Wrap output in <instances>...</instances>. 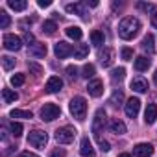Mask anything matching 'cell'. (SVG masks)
<instances>
[{
    "label": "cell",
    "instance_id": "obj_17",
    "mask_svg": "<svg viewBox=\"0 0 157 157\" xmlns=\"http://www.w3.org/2000/svg\"><path fill=\"white\" fill-rule=\"evenodd\" d=\"M150 65H151V61H150L146 56H139V57H135V61H133V67H135V70H139V72L148 70Z\"/></svg>",
    "mask_w": 157,
    "mask_h": 157
},
{
    "label": "cell",
    "instance_id": "obj_20",
    "mask_svg": "<svg viewBox=\"0 0 157 157\" xmlns=\"http://www.w3.org/2000/svg\"><path fill=\"white\" fill-rule=\"evenodd\" d=\"M153 43H155V37H153V33H146V35L142 37V48H144L148 54H153V52H155V46H153Z\"/></svg>",
    "mask_w": 157,
    "mask_h": 157
},
{
    "label": "cell",
    "instance_id": "obj_9",
    "mask_svg": "<svg viewBox=\"0 0 157 157\" xmlns=\"http://www.w3.org/2000/svg\"><path fill=\"white\" fill-rule=\"evenodd\" d=\"M98 59L104 67H111L113 61H115V50L109 48V46H104V50L98 52Z\"/></svg>",
    "mask_w": 157,
    "mask_h": 157
},
{
    "label": "cell",
    "instance_id": "obj_39",
    "mask_svg": "<svg viewBox=\"0 0 157 157\" xmlns=\"http://www.w3.org/2000/svg\"><path fill=\"white\" fill-rule=\"evenodd\" d=\"M98 144H100V150L102 151H109L111 150V144L107 140H104V139H98Z\"/></svg>",
    "mask_w": 157,
    "mask_h": 157
},
{
    "label": "cell",
    "instance_id": "obj_37",
    "mask_svg": "<svg viewBox=\"0 0 157 157\" xmlns=\"http://www.w3.org/2000/svg\"><path fill=\"white\" fill-rule=\"evenodd\" d=\"M24 43H28V46H33L35 44V37H33L32 32H26L24 33Z\"/></svg>",
    "mask_w": 157,
    "mask_h": 157
},
{
    "label": "cell",
    "instance_id": "obj_38",
    "mask_svg": "<svg viewBox=\"0 0 157 157\" xmlns=\"http://www.w3.org/2000/svg\"><path fill=\"white\" fill-rule=\"evenodd\" d=\"M67 74H68L70 80H74V78L78 76V68H76L74 65H70V67H67Z\"/></svg>",
    "mask_w": 157,
    "mask_h": 157
},
{
    "label": "cell",
    "instance_id": "obj_44",
    "mask_svg": "<svg viewBox=\"0 0 157 157\" xmlns=\"http://www.w3.org/2000/svg\"><path fill=\"white\" fill-rule=\"evenodd\" d=\"M151 26H153V28H157V10L151 13Z\"/></svg>",
    "mask_w": 157,
    "mask_h": 157
},
{
    "label": "cell",
    "instance_id": "obj_5",
    "mask_svg": "<svg viewBox=\"0 0 157 157\" xmlns=\"http://www.w3.org/2000/svg\"><path fill=\"white\" fill-rule=\"evenodd\" d=\"M59 115H61V109L56 104H44L41 109V120H44V122H52V120L59 118Z\"/></svg>",
    "mask_w": 157,
    "mask_h": 157
},
{
    "label": "cell",
    "instance_id": "obj_7",
    "mask_svg": "<svg viewBox=\"0 0 157 157\" xmlns=\"http://www.w3.org/2000/svg\"><path fill=\"white\" fill-rule=\"evenodd\" d=\"M54 54H56V57L65 59V57H68V56L74 54V48H72V44H68L65 41H59V43L54 44Z\"/></svg>",
    "mask_w": 157,
    "mask_h": 157
},
{
    "label": "cell",
    "instance_id": "obj_26",
    "mask_svg": "<svg viewBox=\"0 0 157 157\" xmlns=\"http://www.w3.org/2000/svg\"><path fill=\"white\" fill-rule=\"evenodd\" d=\"M122 102H124V93L117 89V91L111 94V100H109V104H111V105H115V107H118V105H122Z\"/></svg>",
    "mask_w": 157,
    "mask_h": 157
},
{
    "label": "cell",
    "instance_id": "obj_32",
    "mask_svg": "<svg viewBox=\"0 0 157 157\" xmlns=\"http://www.w3.org/2000/svg\"><path fill=\"white\" fill-rule=\"evenodd\" d=\"M10 129H11V133H13L15 137H21L22 131H24V128H22L21 122H11V124H10Z\"/></svg>",
    "mask_w": 157,
    "mask_h": 157
},
{
    "label": "cell",
    "instance_id": "obj_4",
    "mask_svg": "<svg viewBox=\"0 0 157 157\" xmlns=\"http://www.w3.org/2000/svg\"><path fill=\"white\" fill-rule=\"evenodd\" d=\"M76 129L72 128V126H63V128H59L57 131H56V140L59 142V144H70L72 140H74V137H76Z\"/></svg>",
    "mask_w": 157,
    "mask_h": 157
},
{
    "label": "cell",
    "instance_id": "obj_25",
    "mask_svg": "<svg viewBox=\"0 0 157 157\" xmlns=\"http://www.w3.org/2000/svg\"><path fill=\"white\" fill-rule=\"evenodd\" d=\"M10 117L11 118H32V111H26V109H11L10 111Z\"/></svg>",
    "mask_w": 157,
    "mask_h": 157
},
{
    "label": "cell",
    "instance_id": "obj_29",
    "mask_svg": "<svg viewBox=\"0 0 157 157\" xmlns=\"http://www.w3.org/2000/svg\"><path fill=\"white\" fill-rule=\"evenodd\" d=\"M104 41H105V37H104V33H102V32L94 30V32L91 33V43H93L94 46H102V44H104Z\"/></svg>",
    "mask_w": 157,
    "mask_h": 157
},
{
    "label": "cell",
    "instance_id": "obj_1",
    "mask_svg": "<svg viewBox=\"0 0 157 157\" xmlns=\"http://www.w3.org/2000/svg\"><path fill=\"white\" fill-rule=\"evenodd\" d=\"M140 30V22L137 17H124L118 24V37L124 41H131Z\"/></svg>",
    "mask_w": 157,
    "mask_h": 157
},
{
    "label": "cell",
    "instance_id": "obj_42",
    "mask_svg": "<svg viewBox=\"0 0 157 157\" xmlns=\"http://www.w3.org/2000/svg\"><path fill=\"white\" fill-rule=\"evenodd\" d=\"M50 157H65V150L63 148H57V150H54L50 153Z\"/></svg>",
    "mask_w": 157,
    "mask_h": 157
},
{
    "label": "cell",
    "instance_id": "obj_22",
    "mask_svg": "<svg viewBox=\"0 0 157 157\" xmlns=\"http://www.w3.org/2000/svg\"><path fill=\"white\" fill-rule=\"evenodd\" d=\"M65 32H67V35H68L70 39H74V41H80V39H82V35H83V32H82V28H80V26H68Z\"/></svg>",
    "mask_w": 157,
    "mask_h": 157
},
{
    "label": "cell",
    "instance_id": "obj_30",
    "mask_svg": "<svg viewBox=\"0 0 157 157\" xmlns=\"http://www.w3.org/2000/svg\"><path fill=\"white\" fill-rule=\"evenodd\" d=\"M124 76H126V68H115V70H111V80L117 83V82H122L124 80Z\"/></svg>",
    "mask_w": 157,
    "mask_h": 157
},
{
    "label": "cell",
    "instance_id": "obj_16",
    "mask_svg": "<svg viewBox=\"0 0 157 157\" xmlns=\"http://www.w3.org/2000/svg\"><path fill=\"white\" fill-rule=\"evenodd\" d=\"M155 120H157V105H155V104H148L146 113H144V122H146L148 126H151Z\"/></svg>",
    "mask_w": 157,
    "mask_h": 157
},
{
    "label": "cell",
    "instance_id": "obj_19",
    "mask_svg": "<svg viewBox=\"0 0 157 157\" xmlns=\"http://www.w3.org/2000/svg\"><path fill=\"white\" fill-rule=\"evenodd\" d=\"M80 153H82L83 157H94V150H93V144H91V140H89L87 137H85V139H82Z\"/></svg>",
    "mask_w": 157,
    "mask_h": 157
},
{
    "label": "cell",
    "instance_id": "obj_27",
    "mask_svg": "<svg viewBox=\"0 0 157 157\" xmlns=\"http://www.w3.org/2000/svg\"><path fill=\"white\" fill-rule=\"evenodd\" d=\"M8 6L11 10H15V11H24L28 8V2H24V0H10Z\"/></svg>",
    "mask_w": 157,
    "mask_h": 157
},
{
    "label": "cell",
    "instance_id": "obj_33",
    "mask_svg": "<svg viewBox=\"0 0 157 157\" xmlns=\"http://www.w3.org/2000/svg\"><path fill=\"white\" fill-rule=\"evenodd\" d=\"M10 24H11V19H10V15H8L6 11H0V28H2V30H6Z\"/></svg>",
    "mask_w": 157,
    "mask_h": 157
},
{
    "label": "cell",
    "instance_id": "obj_24",
    "mask_svg": "<svg viewBox=\"0 0 157 157\" xmlns=\"http://www.w3.org/2000/svg\"><path fill=\"white\" fill-rule=\"evenodd\" d=\"M89 56V44H78L74 50V57L76 59H85Z\"/></svg>",
    "mask_w": 157,
    "mask_h": 157
},
{
    "label": "cell",
    "instance_id": "obj_18",
    "mask_svg": "<svg viewBox=\"0 0 157 157\" xmlns=\"http://www.w3.org/2000/svg\"><path fill=\"white\" fill-rule=\"evenodd\" d=\"M46 52H48V48L43 43H35L33 46H30V56H33V57H44Z\"/></svg>",
    "mask_w": 157,
    "mask_h": 157
},
{
    "label": "cell",
    "instance_id": "obj_36",
    "mask_svg": "<svg viewBox=\"0 0 157 157\" xmlns=\"http://www.w3.org/2000/svg\"><path fill=\"white\" fill-rule=\"evenodd\" d=\"M122 59H124V61H131V59H133V50L128 48V46L122 48Z\"/></svg>",
    "mask_w": 157,
    "mask_h": 157
},
{
    "label": "cell",
    "instance_id": "obj_43",
    "mask_svg": "<svg viewBox=\"0 0 157 157\" xmlns=\"http://www.w3.org/2000/svg\"><path fill=\"white\" fill-rule=\"evenodd\" d=\"M37 4H39V8H48L52 4V0H39Z\"/></svg>",
    "mask_w": 157,
    "mask_h": 157
},
{
    "label": "cell",
    "instance_id": "obj_12",
    "mask_svg": "<svg viewBox=\"0 0 157 157\" xmlns=\"http://www.w3.org/2000/svg\"><path fill=\"white\" fill-rule=\"evenodd\" d=\"M61 89H63V80H61V78H57V76L48 78V82L44 85V91L46 93H59Z\"/></svg>",
    "mask_w": 157,
    "mask_h": 157
},
{
    "label": "cell",
    "instance_id": "obj_35",
    "mask_svg": "<svg viewBox=\"0 0 157 157\" xmlns=\"http://www.w3.org/2000/svg\"><path fill=\"white\" fill-rule=\"evenodd\" d=\"M2 67H4L6 70H11V68L15 67V59L10 57V56H4V57H2Z\"/></svg>",
    "mask_w": 157,
    "mask_h": 157
},
{
    "label": "cell",
    "instance_id": "obj_3",
    "mask_svg": "<svg viewBox=\"0 0 157 157\" xmlns=\"http://www.w3.org/2000/svg\"><path fill=\"white\" fill-rule=\"evenodd\" d=\"M105 122H107V115H105V111H104V109H96L94 118H93V126H91V129H93L94 137H98V139H100V133L104 131Z\"/></svg>",
    "mask_w": 157,
    "mask_h": 157
},
{
    "label": "cell",
    "instance_id": "obj_2",
    "mask_svg": "<svg viewBox=\"0 0 157 157\" xmlns=\"http://www.w3.org/2000/svg\"><path fill=\"white\" fill-rule=\"evenodd\" d=\"M68 109H70V115L76 118V120H85V115H87V102L83 96H74L68 104Z\"/></svg>",
    "mask_w": 157,
    "mask_h": 157
},
{
    "label": "cell",
    "instance_id": "obj_40",
    "mask_svg": "<svg viewBox=\"0 0 157 157\" xmlns=\"http://www.w3.org/2000/svg\"><path fill=\"white\" fill-rule=\"evenodd\" d=\"M139 10H144V11H151V13H153L157 8L151 6V4H144V2H140V4H139Z\"/></svg>",
    "mask_w": 157,
    "mask_h": 157
},
{
    "label": "cell",
    "instance_id": "obj_13",
    "mask_svg": "<svg viewBox=\"0 0 157 157\" xmlns=\"http://www.w3.org/2000/svg\"><path fill=\"white\" fill-rule=\"evenodd\" d=\"M87 91H89V94L94 96V98L102 96V94H104V82H102V80H91L89 85H87Z\"/></svg>",
    "mask_w": 157,
    "mask_h": 157
},
{
    "label": "cell",
    "instance_id": "obj_41",
    "mask_svg": "<svg viewBox=\"0 0 157 157\" xmlns=\"http://www.w3.org/2000/svg\"><path fill=\"white\" fill-rule=\"evenodd\" d=\"M28 67H30V70H32V72H35V74H41V72H43V68H41L37 63H32V61H30V63H28Z\"/></svg>",
    "mask_w": 157,
    "mask_h": 157
},
{
    "label": "cell",
    "instance_id": "obj_6",
    "mask_svg": "<svg viewBox=\"0 0 157 157\" xmlns=\"http://www.w3.org/2000/svg\"><path fill=\"white\" fill-rule=\"evenodd\" d=\"M46 142H48V135L41 129H35L28 135V144L33 146V148H44Z\"/></svg>",
    "mask_w": 157,
    "mask_h": 157
},
{
    "label": "cell",
    "instance_id": "obj_8",
    "mask_svg": "<svg viewBox=\"0 0 157 157\" xmlns=\"http://www.w3.org/2000/svg\"><path fill=\"white\" fill-rule=\"evenodd\" d=\"M4 48L6 50H11V52H17V50L22 48V39L17 37V35H13V33L4 35Z\"/></svg>",
    "mask_w": 157,
    "mask_h": 157
},
{
    "label": "cell",
    "instance_id": "obj_11",
    "mask_svg": "<svg viewBox=\"0 0 157 157\" xmlns=\"http://www.w3.org/2000/svg\"><path fill=\"white\" fill-rule=\"evenodd\" d=\"M65 11L67 13H72V15H80L82 19H87V6L85 4H67L65 6Z\"/></svg>",
    "mask_w": 157,
    "mask_h": 157
},
{
    "label": "cell",
    "instance_id": "obj_23",
    "mask_svg": "<svg viewBox=\"0 0 157 157\" xmlns=\"http://www.w3.org/2000/svg\"><path fill=\"white\" fill-rule=\"evenodd\" d=\"M111 131H113L115 135H124V133H126V124H124L122 120L115 118V120L111 122Z\"/></svg>",
    "mask_w": 157,
    "mask_h": 157
},
{
    "label": "cell",
    "instance_id": "obj_15",
    "mask_svg": "<svg viewBox=\"0 0 157 157\" xmlns=\"http://www.w3.org/2000/svg\"><path fill=\"white\" fill-rule=\"evenodd\" d=\"M131 89L135 93H146L148 91V82L144 80L142 76H137V78H133V80H131Z\"/></svg>",
    "mask_w": 157,
    "mask_h": 157
},
{
    "label": "cell",
    "instance_id": "obj_31",
    "mask_svg": "<svg viewBox=\"0 0 157 157\" xmlns=\"http://www.w3.org/2000/svg\"><path fill=\"white\" fill-rule=\"evenodd\" d=\"M24 82H26L24 74H13L11 76V85L13 87H21V85H24Z\"/></svg>",
    "mask_w": 157,
    "mask_h": 157
},
{
    "label": "cell",
    "instance_id": "obj_48",
    "mask_svg": "<svg viewBox=\"0 0 157 157\" xmlns=\"http://www.w3.org/2000/svg\"><path fill=\"white\" fill-rule=\"evenodd\" d=\"M153 82H155V85H157V70H155V74H153Z\"/></svg>",
    "mask_w": 157,
    "mask_h": 157
},
{
    "label": "cell",
    "instance_id": "obj_46",
    "mask_svg": "<svg viewBox=\"0 0 157 157\" xmlns=\"http://www.w3.org/2000/svg\"><path fill=\"white\" fill-rule=\"evenodd\" d=\"M85 6H91V8H96V6H98V0H91V2H85Z\"/></svg>",
    "mask_w": 157,
    "mask_h": 157
},
{
    "label": "cell",
    "instance_id": "obj_45",
    "mask_svg": "<svg viewBox=\"0 0 157 157\" xmlns=\"http://www.w3.org/2000/svg\"><path fill=\"white\" fill-rule=\"evenodd\" d=\"M19 157H39V155H35V153H32V151H22Z\"/></svg>",
    "mask_w": 157,
    "mask_h": 157
},
{
    "label": "cell",
    "instance_id": "obj_10",
    "mask_svg": "<svg viewBox=\"0 0 157 157\" xmlns=\"http://www.w3.org/2000/svg\"><path fill=\"white\" fill-rule=\"evenodd\" d=\"M124 111H126V115H128L129 118H135V117L139 115V111H140V100H139V98H129V100L126 102Z\"/></svg>",
    "mask_w": 157,
    "mask_h": 157
},
{
    "label": "cell",
    "instance_id": "obj_47",
    "mask_svg": "<svg viewBox=\"0 0 157 157\" xmlns=\"http://www.w3.org/2000/svg\"><path fill=\"white\" fill-rule=\"evenodd\" d=\"M118 157H133V155H129V153H120Z\"/></svg>",
    "mask_w": 157,
    "mask_h": 157
},
{
    "label": "cell",
    "instance_id": "obj_14",
    "mask_svg": "<svg viewBox=\"0 0 157 157\" xmlns=\"http://www.w3.org/2000/svg\"><path fill=\"white\" fill-rule=\"evenodd\" d=\"M153 153V146L148 144V142H140L133 148V155L135 157H150Z\"/></svg>",
    "mask_w": 157,
    "mask_h": 157
},
{
    "label": "cell",
    "instance_id": "obj_21",
    "mask_svg": "<svg viewBox=\"0 0 157 157\" xmlns=\"http://www.w3.org/2000/svg\"><path fill=\"white\" fill-rule=\"evenodd\" d=\"M2 100H4V104H13L19 100V94L11 89H2Z\"/></svg>",
    "mask_w": 157,
    "mask_h": 157
},
{
    "label": "cell",
    "instance_id": "obj_28",
    "mask_svg": "<svg viewBox=\"0 0 157 157\" xmlns=\"http://www.w3.org/2000/svg\"><path fill=\"white\" fill-rule=\"evenodd\" d=\"M56 30H57V24H56L54 21H44V22H43V33H46V35H54Z\"/></svg>",
    "mask_w": 157,
    "mask_h": 157
},
{
    "label": "cell",
    "instance_id": "obj_34",
    "mask_svg": "<svg viewBox=\"0 0 157 157\" xmlns=\"http://www.w3.org/2000/svg\"><path fill=\"white\" fill-rule=\"evenodd\" d=\"M82 72H83L82 76H83V78H87V80H89V78H93V76H94V65L87 63V65L83 67V70H82Z\"/></svg>",
    "mask_w": 157,
    "mask_h": 157
}]
</instances>
